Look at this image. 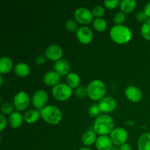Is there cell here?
<instances>
[{
  "instance_id": "cell-25",
  "label": "cell",
  "mask_w": 150,
  "mask_h": 150,
  "mask_svg": "<svg viewBox=\"0 0 150 150\" xmlns=\"http://www.w3.org/2000/svg\"><path fill=\"white\" fill-rule=\"evenodd\" d=\"M93 26L95 29H96L98 32H103L106 29L107 23L104 19L99 18H96L94 21Z\"/></svg>"
},
{
  "instance_id": "cell-31",
  "label": "cell",
  "mask_w": 150,
  "mask_h": 150,
  "mask_svg": "<svg viewBox=\"0 0 150 150\" xmlns=\"http://www.w3.org/2000/svg\"><path fill=\"white\" fill-rule=\"evenodd\" d=\"M125 20V14L123 12H118L115 14L114 18V23H117V25H120Z\"/></svg>"
},
{
  "instance_id": "cell-41",
  "label": "cell",
  "mask_w": 150,
  "mask_h": 150,
  "mask_svg": "<svg viewBox=\"0 0 150 150\" xmlns=\"http://www.w3.org/2000/svg\"><path fill=\"white\" fill-rule=\"evenodd\" d=\"M3 82V79H2V76H0V85L2 84Z\"/></svg>"
},
{
  "instance_id": "cell-16",
  "label": "cell",
  "mask_w": 150,
  "mask_h": 150,
  "mask_svg": "<svg viewBox=\"0 0 150 150\" xmlns=\"http://www.w3.org/2000/svg\"><path fill=\"white\" fill-rule=\"evenodd\" d=\"M60 80L59 75L55 71H49L45 74L43 77V81L48 86H57L59 84Z\"/></svg>"
},
{
  "instance_id": "cell-32",
  "label": "cell",
  "mask_w": 150,
  "mask_h": 150,
  "mask_svg": "<svg viewBox=\"0 0 150 150\" xmlns=\"http://www.w3.org/2000/svg\"><path fill=\"white\" fill-rule=\"evenodd\" d=\"M76 96L79 97V98H84L86 95H87V89H86V87L83 86H81L77 87L76 92Z\"/></svg>"
},
{
  "instance_id": "cell-15",
  "label": "cell",
  "mask_w": 150,
  "mask_h": 150,
  "mask_svg": "<svg viewBox=\"0 0 150 150\" xmlns=\"http://www.w3.org/2000/svg\"><path fill=\"white\" fill-rule=\"evenodd\" d=\"M55 72H57L59 76H64L69 73L70 69V64L65 59H59L55 62L54 65Z\"/></svg>"
},
{
  "instance_id": "cell-9",
  "label": "cell",
  "mask_w": 150,
  "mask_h": 150,
  "mask_svg": "<svg viewBox=\"0 0 150 150\" xmlns=\"http://www.w3.org/2000/svg\"><path fill=\"white\" fill-rule=\"evenodd\" d=\"M76 37L81 43L88 44L92 41L93 33L90 28L88 26H81L76 32Z\"/></svg>"
},
{
  "instance_id": "cell-37",
  "label": "cell",
  "mask_w": 150,
  "mask_h": 150,
  "mask_svg": "<svg viewBox=\"0 0 150 150\" xmlns=\"http://www.w3.org/2000/svg\"><path fill=\"white\" fill-rule=\"evenodd\" d=\"M120 150H133L132 149L131 146L129 144H124L121 145L120 147Z\"/></svg>"
},
{
  "instance_id": "cell-40",
  "label": "cell",
  "mask_w": 150,
  "mask_h": 150,
  "mask_svg": "<svg viewBox=\"0 0 150 150\" xmlns=\"http://www.w3.org/2000/svg\"><path fill=\"white\" fill-rule=\"evenodd\" d=\"M134 123H135V122H133V121H130V122H127V125H134Z\"/></svg>"
},
{
  "instance_id": "cell-39",
  "label": "cell",
  "mask_w": 150,
  "mask_h": 150,
  "mask_svg": "<svg viewBox=\"0 0 150 150\" xmlns=\"http://www.w3.org/2000/svg\"><path fill=\"white\" fill-rule=\"evenodd\" d=\"M79 150H92V149H89V148H88V147H82V148H81Z\"/></svg>"
},
{
  "instance_id": "cell-22",
  "label": "cell",
  "mask_w": 150,
  "mask_h": 150,
  "mask_svg": "<svg viewBox=\"0 0 150 150\" xmlns=\"http://www.w3.org/2000/svg\"><path fill=\"white\" fill-rule=\"evenodd\" d=\"M40 116V112L37 110H29L25 112L23 119L29 124H32L38 121Z\"/></svg>"
},
{
  "instance_id": "cell-38",
  "label": "cell",
  "mask_w": 150,
  "mask_h": 150,
  "mask_svg": "<svg viewBox=\"0 0 150 150\" xmlns=\"http://www.w3.org/2000/svg\"><path fill=\"white\" fill-rule=\"evenodd\" d=\"M144 12H145V13L146 14V16H147L148 17L150 18V1L149 2H148L147 4L145 5Z\"/></svg>"
},
{
  "instance_id": "cell-19",
  "label": "cell",
  "mask_w": 150,
  "mask_h": 150,
  "mask_svg": "<svg viewBox=\"0 0 150 150\" xmlns=\"http://www.w3.org/2000/svg\"><path fill=\"white\" fill-rule=\"evenodd\" d=\"M13 67V62L11 59L7 57H1L0 59V73L1 74L7 73Z\"/></svg>"
},
{
  "instance_id": "cell-21",
  "label": "cell",
  "mask_w": 150,
  "mask_h": 150,
  "mask_svg": "<svg viewBox=\"0 0 150 150\" xmlns=\"http://www.w3.org/2000/svg\"><path fill=\"white\" fill-rule=\"evenodd\" d=\"M96 133L94 130H87L82 136V142L86 146H90L96 142Z\"/></svg>"
},
{
  "instance_id": "cell-27",
  "label": "cell",
  "mask_w": 150,
  "mask_h": 150,
  "mask_svg": "<svg viewBox=\"0 0 150 150\" xmlns=\"http://www.w3.org/2000/svg\"><path fill=\"white\" fill-rule=\"evenodd\" d=\"M88 113H89V115L91 117H93V118L94 117H97L98 118L99 116H100V114L101 113V111L99 108V105L96 103H94L89 108Z\"/></svg>"
},
{
  "instance_id": "cell-28",
  "label": "cell",
  "mask_w": 150,
  "mask_h": 150,
  "mask_svg": "<svg viewBox=\"0 0 150 150\" xmlns=\"http://www.w3.org/2000/svg\"><path fill=\"white\" fill-rule=\"evenodd\" d=\"M14 105L10 103H4L1 106V111L3 114H11L13 113Z\"/></svg>"
},
{
  "instance_id": "cell-8",
  "label": "cell",
  "mask_w": 150,
  "mask_h": 150,
  "mask_svg": "<svg viewBox=\"0 0 150 150\" xmlns=\"http://www.w3.org/2000/svg\"><path fill=\"white\" fill-rule=\"evenodd\" d=\"M111 139L116 145H121L125 144L127 139V132L122 127H117L111 133Z\"/></svg>"
},
{
  "instance_id": "cell-11",
  "label": "cell",
  "mask_w": 150,
  "mask_h": 150,
  "mask_svg": "<svg viewBox=\"0 0 150 150\" xmlns=\"http://www.w3.org/2000/svg\"><path fill=\"white\" fill-rule=\"evenodd\" d=\"M99 108L101 112L110 113L112 112L117 107V102L114 98L111 97H105L100 100Z\"/></svg>"
},
{
  "instance_id": "cell-5",
  "label": "cell",
  "mask_w": 150,
  "mask_h": 150,
  "mask_svg": "<svg viewBox=\"0 0 150 150\" xmlns=\"http://www.w3.org/2000/svg\"><path fill=\"white\" fill-rule=\"evenodd\" d=\"M72 88L65 83H59L52 89L53 95L59 101H65L68 100L72 95Z\"/></svg>"
},
{
  "instance_id": "cell-12",
  "label": "cell",
  "mask_w": 150,
  "mask_h": 150,
  "mask_svg": "<svg viewBox=\"0 0 150 150\" xmlns=\"http://www.w3.org/2000/svg\"><path fill=\"white\" fill-rule=\"evenodd\" d=\"M45 55L48 59L58 61L62 56V49L58 45H51L45 49Z\"/></svg>"
},
{
  "instance_id": "cell-24",
  "label": "cell",
  "mask_w": 150,
  "mask_h": 150,
  "mask_svg": "<svg viewBox=\"0 0 150 150\" xmlns=\"http://www.w3.org/2000/svg\"><path fill=\"white\" fill-rule=\"evenodd\" d=\"M67 84L71 88L79 87L80 83V77L76 73H70L67 76Z\"/></svg>"
},
{
  "instance_id": "cell-1",
  "label": "cell",
  "mask_w": 150,
  "mask_h": 150,
  "mask_svg": "<svg viewBox=\"0 0 150 150\" xmlns=\"http://www.w3.org/2000/svg\"><path fill=\"white\" fill-rule=\"evenodd\" d=\"M114 127V120L109 115H100L95 120L94 123V130L101 136L111 133Z\"/></svg>"
},
{
  "instance_id": "cell-10",
  "label": "cell",
  "mask_w": 150,
  "mask_h": 150,
  "mask_svg": "<svg viewBox=\"0 0 150 150\" xmlns=\"http://www.w3.org/2000/svg\"><path fill=\"white\" fill-rule=\"evenodd\" d=\"M48 94L45 90H38L35 92L32 98V103L35 108L40 109L48 101Z\"/></svg>"
},
{
  "instance_id": "cell-23",
  "label": "cell",
  "mask_w": 150,
  "mask_h": 150,
  "mask_svg": "<svg viewBox=\"0 0 150 150\" xmlns=\"http://www.w3.org/2000/svg\"><path fill=\"white\" fill-rule=\"evenodd\" d=\"M136 1L134 0H122L120 1V8L124 13H130L134 10Z\"/></svg>"
},
{
  "instance_id": "cell-20",
  "label": "cell",
  "mask_w": 150,
  "mask_h": 150,
  "mask_svg": "<svg viewBox=\"0 0 150 150\" xmlns=\"http://www.w3.org/2000/svg\"><path fill=\"white\" fill-rule=\"evenodd\" d=\"M15 73L19 77H26L30 73V68L26 63L20 62L15 67Z\"/></svg>"
},
{
  "instance_id": "cell-2",
  "label": "cell",
  "mask_w": 150,
  "mask_h": 150,
  "mask_svg": "<svg viewBox=\"0 0 150 150\" xmlns=\"http://www.w3.org/2000/svg\"><path fill=\"white\" fill-rule=\"evenodd\" d=\"M110 36L115 42L123 44L130 40L132 38V32L127 26L116 25L110 30Z\"/></svg>"
},
{
  "instance_id": "cell-17",
  "label": "cell",
  "mask_w": 150,
  "mask_h": 150,
  "mask_svg": "<svg viewBox=\"0 0 150 150\" xmlns=\"http://www.w3.org/2000/svg\"><path fill=\"white\" fill-rule=\"evenodd\" d=\"M9 122H10V126L13 128H18L23 123V117L20 112L15 111L9 116Z\"/></svg>"
},
{
  "instance_id": "cell-36",
  "label": "cell",
  "mask_w": 150,
  "mask_h": 150,
  "mask_svg": "<svg viewBox=\"0 0 150 150\" xmlns=\"http://www.w3.org/2000/svg\"><path fill=\"white\" fill-rule=\"evenodd\" d=\"M45 62V57L43 55H40L39 57H37L36 63L38 65H42Z\"/></svg>"
},
{
  "instance_id": "cell-26",
  "label": "cell",
  "mask_w": 150,
  "mask_h": 150,
  "mask_svg": "<svg viewBox=\"0 0 150 150\" xmlns=\"http://www.w3.org/2000/svg\"><path fill=\"white\" fill-rule=\"evenodd\" d=\"M142 35L144 38L150 40V18L148 19L142 25Z\"/></svg>"
},
{
  "instance_id": "cell-7",
  "label": "cell",
  "mask_w": 150,
  "mask_h": 150,
  "mask_svg": "<svg viewBox=\"0 0 150 150\" xmlns=\"http://www.w3.org/2000/svg\"><path fill=\"white\" fill-rule=\"evenodd\" d=\"M75 18L81 24H88L90 23L93 18L92 12L85 7L78 8L75 12Z\"/></svg>"
},
{
  "instance_id": "cell-18",
  "label": "cell",
  "mask_w": 150,
  "mask_h": 150,
  "mask_svg": "<svg viewBox=\"0 0 150 150\" xmlns=\"http://www.w3.org/2000/svg\"><path fill=\"white\" fill-rule=\"evenodd\" d=\"M138 149L150 150V133H145L139 137L138 141Z\"/></svg>"
},
{
  "instance_id": "cell-13",
  "label": "cell",
  "mask_w": 150,
  "mask_h": 150,
  "mask_svg": "<svg viewBox=\"0 0 150 150\" xmlns=\"http://www.w3.org/2000/svg\"><path fill=\"white\" fill-rule=\"evenodd\" d=\"M125 95L132 102H139L142 98V92L135 86H129L125 89Z\"/></svg>"
},
{
  "instance_id": "cell-33",
  "label": "cell",
  "mask_w": 150,
  "mask_h": 150,
  "mask_svg": "<svg viewBox=\"0 0 150 150\" xmlns=\"http://www.w3.org/2000/svg\"><path fill=\"white\" fill-rule=\"evenodd\" d=\"M148 16H146V14L145 13L144 10V11H139V13L136 14V19H137L138 21L139 22H146Z\"/></svg>"
},
{
  "instance_id": "cell-35",
  "label": "cell",
  "mask_w": 150,
  "mask_h": 150,
  "mask_svg": "<svg viewBox=\"0 0 150 150\" xmlns=\"http://www.w3.org/2000/svg\"><path fill=\"white\" fill-rule=\"evenodd\" d=\"M6 124H7V121H6L5 117H4L3 114H0V125H1V127H0V130L2 131L4 130V128L5 127Z\"/></svg>"
},
{
  "instance_id": "cell-34",
  "label": "cell",
  "mask_w": 150,
  "mask_h": 150,
  "mask_svg": "<svg viewBox=\"0 0 150 150\" xmlns=\"http://www.w3.org/2000/svg\"><path fill=\"white\" fill-rule=\"evenodd\" d=\"M119 0H114V1H104V4L105 7L108 9H114L118 6Z\"/></svg>"
},
{
  "instance_id": "cell-6",
  "label": "cell",
  "mask_w": 150,
  "mask_h": 150,
  "mask_svg": "<svg viewBox=\"0 0 150 150\" xmlns=\"http://www.w3.org/2000/svg\"><path fill=\"white\" fill-rule=\"evenodd\" d=\"M29 104V97L25 92L16 94L13 100V105L18 111H23L27 108Z\"/></svg>"
},
{
  "instance_id": "cell-29",
  "label": "cell",
  "mask_w": 150,
  "mask_h": 150,
  "mask_svg": "<svg viewBox=\"0 0 150 150\" xmlns=\"http://www.w3.org/2000/svg\"><path fill=\"white\" fill-rule=\"evenodd\" d=\"M104 13H105V10H104V8L102 6L97 5L95 6L93 8V10H92V14H93V16H95L97 18H99L102 17L104 15Z\"/></svg>"
},
{
  "instance_id": "cell-3",
  "label": "cell",
  "mask_w": 150,
  "mask_h": 150,
  "mask_svg": "<svg viewBox=\"0 0 150 150\" xmlns=\"http://www.w3.org/2000/svg\"><path fill=\"white\" fill-rule=\"evenodd\" d=\"M86 89H87L88 96L94 100H102L106 92L105 83L100 80L92 81L89 83Z\"/></svg>"
},
{
  "instance_id": "cell-30",
  "label": "cell",
  "mask_w": 150,
  "mask_h": 150,
  "mask_svg": "<svg viewBox=\"0 0 150 150\" xmlns=\"http://www.w3.org/2000/svg\"><path fill=\"white\" fill-rule=\"evenodd\" d=\"M65 27L69 32H76V30H78L77 23H76L75 21L71 20V19H70V20H68L67 22H66ZM76 32H77V31H76Z\"/></svg>"
},
{
  "instance_id": "cell-4",
  "label": "cell",
  "mask_w": 150,
  "mask_h": 150,
  "mask_svg": "<svg viewBox=\"0 0 150 150\" xmlns=\"http://www.w3.org/2000/svg\"><path fill=\"white\" fill-rule=\"evenodd\" d=\"M41 117L44 121L51 125H57L61 121L62 112L55 105H48L41 110Z\"/></svg>"
},
{
  "instance_id": "cell-14",
  "label": "cell",
  "mask_w": 150,
  "mask_h": 150,
  "mask_svg": "<svg viewBox=\"0 0 150 150\" xmlns=\"http://www.w3.org/2000/svg\"><path fill=\"white\" fill-rule=\"evenodd\" d=\"M95 145L98 150H111L113 147V142L111 138L105 135L100 136L97 139Z\"/></svg>"
}]
</instances>
